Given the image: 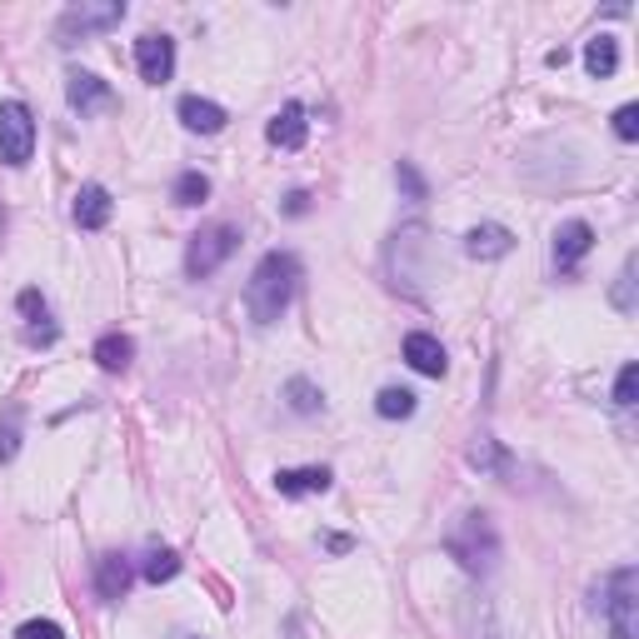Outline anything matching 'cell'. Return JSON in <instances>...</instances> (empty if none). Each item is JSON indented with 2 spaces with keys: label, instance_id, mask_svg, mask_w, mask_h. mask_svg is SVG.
<instances>
[{
  "label": "cell",
  "instance_id": "d4e9b609",
  "mask_svg": "<svg viewBox=\"0 0 639 639\" xmlns=\"http://www.w3.org/2000/svg\"><path fill=\"white\" fill-rule=\"evenodd\" d=\"M610 300H615V310H635V261H625V270H619L615 290H610Z\"/></svg>",
  "mask_w": 639,
  "mask_h": 639
},
{
  "label": "cell",
  "instance_id": "44dd1931",
  "mask_svg": "<svg viewBox=\"0 0 639 639\" xmlns=\"http://www.w3.org/2000/svg\"><path fill=\"white\" fill-rule=\"evenodd\" d=\"M141 575H145L150 584L176 580V575H180V555H176V550H150V559H145V569H141Z\"/></svg>",
  "mask_w": 639,
  "mask_h": 639
},
{
  "label": "cell",
  "instance_id": "4fadbf2b",
  "mask_svg": "<svg viewBox=\"0 0 639 639\" xmlns=\"http://www.w3.org/2000/svg\"><path fill=\"white\" fill-rule=\"evenodd\" d=\"M180 120H185V131L195 135H215V131H226V106H215V100H205V95H180Z\"/></svg>",
  "mask_w": 639,
  "mask_h": 639
},
{
  "label": "cell",
  "instance_id": "484cf974",
  "mask_svg": "<svg viewBox=\"0 0 639 639\" xmlns=\"http://www.w3.org/2000/svg\"><path fill=\"white\" fill-rule=\"evenodd\" d=\"M635 390H639V365L629 360V365L619 370V379H615V405H619V410H629V405H635Z\"/></svg>",
  "mask_w": 639,
  "mask_h": 639
},
{
  "label": "cell",
  "instance_id": "2e32d148",
  "mask_svg": "<svg viewBox=\"0 0 639 639\" xmlns=\"http://www.w3.org/2000/svg\"><path fill=\"white\" fill-rule=\"evenodd\" d=\"M509 250H515V236H509L505 226H474L470 236H465V255H470V261H505Z\"/></svg>",
  "mask_w": 639,
  "mask_h": 639
},
{
  "label": "cell",
  "instance_id": "83f0119b",
  "mask_svg": "<svg viewBox=\"0 0 639 639\" xmlns=\"http://www.w3.org/2000/svg\"><path fill=\"white\" fill-rule=\"evenodd\" d=\"M15 639H65V629H60L56 619H25V625L15 629Z\"/></svg>",
  "mask_w": 639,
  "mask_h": 639
},
{
  "label": "cell",
  "instance_id": "f546056e",
  "mask_svg": "<svg viewBox=\"0 0 639 639\" xmlns=\"http://www.w3.org/2000/svg\"><path fill=\"white\" fill-rule=\"evenodd\" d=\"M21 315L25 319H46V300H40V290H25L21 296Z\"/></svg>",
  "mask_w": 639,
  "mask_h": 639
},
{
  "label": "cell",
  "instance_id": "9a60e30c",
  "mask_svg": "<svg viewBox=\"0 0 639 639\" xmlns=\"http://www.w3.org/2000/svg\"><path fill=\"white\" fill-rule=\"evenodd\" d=\"M135 569L125 555H100L95 559V590H100V600H125V590H131Z\"/></svg>",
  "mask_w": 639,
  "mask_h": 639
},
{
  "label": "cell",
  "instance_id": "cb8c5ba5",
  "mask_svg": "<svg viewBox=\"0 0 639 639\" xmlns=\"http://www.w3.org/2000/svg\"><path fill=\"white\" fill-rule=\"evenodd\" d=\"M470 465H474V470H490V474H505L509 470V455L499 450L495 439H480V445L470 450Z\"/></svg>",
  "mask_w": 639,
  "mask_h": 639
},
{
  "label": "cell",
  "instance_id": "3957f363",
  "mask_svg": "<svg viewBox=\"0 0 639 639\" xmlns=\"http://www.w3.org/2000/svg\"><path fill=\"white\" fill-rule=\"evenodd\" d=\"M594 610H604L615 639H639V569L619 565L615 575L594 590Z\"/></svg>",
  "mask_w": 639,
  "mask_h": 639
},
{
  "label": "cell",
  "instance_id": "ffe728a7",
  "mask_svg": "<svg viewBox=\"0 0 639 639\" xmlns=\"http://www.w3.org/2000/svg\"><path fill=\"white\" fill-rule=\"evenodd\" d=\"M205 195H210V176H201V170H185L176 180V190H170L176 205H205Z\"/></svg>",
  "mask_w": 639,
  "mask_h": 639
},
{
  "label": "cell",
  "instance_id": "5bb4252c",
  "mask_svg": "<svg viewBox=\"0 0 639 639\" xmlns=\"http://www.w3.org/2000/svg\"><path fill=\"white\" fill-rule=\"evenodd\" d=\"M335 474L325 470V465H305V470H280L275 474V490H280L285 499H300V495H325L330 490Z\"/></svg>",
  "mask_w": 639,
  "mask_h": 639
},
{
  "label": "cell",
  "instance_id": "d6986e66",
  "mask_svg": "<svg viewBox=\"0 0 639 639\" xmlns=\"http://www.w3.org/2000/svg\"><path fill=\"white\" fill-rule=\"evenodd\" d=\"M414 390H405V385H385V390L375 395V414L379 420H410L414 414Z\"/></svg>",
  "mask_w": 639,
  "mask_h": 639
},
{
  "label": "cell",
  "instance_id": "6da1fadb",
  "mask_svg": "<svg viewBox=\"0 0 639 639\" xmlns=\"http://www.w3.org/2000/svg\"><path fill=\"white\" fill-rule=\"evenodd\" d=\"M296 285H300V261L290 250L261 255V265L250 270V285H245L250 319H255V325H275V319L290 310V300H296Z\"/></svg>",
  "mask_w": 639,
  "mask_h": 639
},
{
  "label": "cell",
  "instance_id": "277c9868",
  "mask_svg": "<svg viewBox=\"0 0 639 639\" xmlns=\"http://www.w3.org/2000/svg\"><path fill=\"white\" fill-rule=\"evenodd\" d=\"M236 245H240V230L236 226H205V230H195L190 236V245H185V275L190 280H205V275H215L220 265L236 255Z\"/></svg>",
  "mask_w": 639,
  "mask_h": 639
},
{
  "label": "cell",
  "instance_id": "ba28073f",
  "mask_svg": "<svg viewBox=\"0 0 639 639\" xmlns=\"http://www.w3.org/2000/svg\"><path fill=\"white\" fill-rule=\"evenodd\" d=\"M65 100H71V110H81V116H95V110H106L116 95H110V85L95 71H71L65 75Z\"/></svg>",
  "mask_w": 639,
  "mask_h": 639
},
{
  "label": "cell",
  "instance_id": "30bf717a",
  "mask_svg": "<svg viewBox=\"0 0 639 639\" xmlns=\"http://www.w3.org/2000/svg\"><path fill=\"white\" fill-rule=\"evenodd\" d=\"M405 360H410V370H420V375H430V379H439L445 370H450V355H445V345H439L435 335H425V330L405 335Z\"/></svg>",
  "mask_w": 639,
  "mask_h": 639
},
{
  "label": "cell",
  "instance_id": "7c38bea8",
  "mask_svg": "<svg viewBox=\"0 0 639 639\" xmlns=\"http://www.w3.org/2000/svg\"><path fill=\"white\" fill-rule=\"evenodd\" d=\"M590 250H594V230L584 226V220H565V226L555 230V265L559 270H575Z\"/></svg>",
  "mask_w": 639,
  "mask_h": 639
},
{
  "label": "cell",
  "instance_id": "1f68e13d",
  "mask_svg": "<svg viewBox=\"0 0 639 639\" xmlns=\"http://www.w3.org/2000/svg\"><path fill=\"white\" fill-rule=\"evenodd\" d=\"M180 639H195V635H180Z\"/></svg>",
  "mask_w": 639,
  "mask_h": 639
},
{
  "label": "cell",
  "instance_id": "7402d4cb",
  "mask_svg": "<svg viewBox=\"0 0 639 639\" xmlns=\"http://www.w3.org/2000/svg\"><path fill=\"white\" fill-rule=\"evenodd\" d=\"M21 455V405L5 410V425H0V465H11Z\"/></svg>",
  "mask_w": 639,
  "mask_h": 639
},
{
  "label": "cell",
  "instance_id": "603a6c76",
  "mask_svg": "<svg viewBox=\"0 0 639 639\" xmlns=\"http://www.w3.org/2000/svg\"><path fill=\"white\" fill-rule=\"evenodd\" d=\"M285 395H290V410H296V414H315L319 405H325V395H319L310 379H290V385H285Z\"/></svg>",
  "mask_w": 639,
  "mask_h": 639
},
{
  "label": "cell",
  "instance_id": "8992f818",
  "mask_svg": "<svg viewBox=\"0 0 639 639\" xmlns=\"http://www.w3.org/2000/svg\"><path fill=\"white\" fill-rule=\"evenodd\" d=\"M125 21V0H81V5H71V11L60 15L56 36L60 46H71L75 36H95V31H110V25Z\"/></svg>",
  "mask_w": 639,
  "mask_h": 639
},
{
  "label": "cell",
  "instance_id": "4dcf8cb0",
  "mask_svg": "<svg viewBox=\"0 0 639 639\" xmlns=\"http://www.w3.org/2000/svg\"><path fill=\"white\" fill-rule=\"evenodd\" d=\"M305 205H310V195H305V190H296V195L285 201V215H305Z\"/></svg>",
  "mask_w": 639,
  "mask_h": 639
},
{
  "label": "cell",
  "instance_id": "f1b7e54d",
  "mask_svg": "<svg viewBox=\"0 0 639 639\" xmlns=\"http://www.w3.org/2000/svg\"><path fill=\"white\" fill-rule=\"evenodd\" d=\"M615 135L619 141H639V106H619L615 110Z\"/></svg>",
  "mask_w": 639,
  "mask_h": 639
},
{
  "label": "cell",
  "instance_id": "e0dca14e",
  "mask_svg": "<svg viewBox=\"0 0 639 639\" xmlns=\"http://www.w3.org/2000/svg\"><path fill=\"white\" fill-rule=\"evenodd\" d=\"M584 71H590L594 81H604V75L619 71V40L610 36V31H600V36L584 46Z\"/></svg>",
  "mask_w": 639,
  "mask_h": 639
},
{
  "label": "cell",
  "instance_id": "52a82bcc",
  "mask_svg": "<svg viewBox=\"0 0 639 639\" xmlns=\"http://www.w3.org/2000/svg\"><path fill=\"white\" fill-rule=\"evenodd\" d=\"M135 65H141V81L166 85L176 75V40L170 36H141L135 40Z\"/></svg>",
  "mask_w": 639,
  "mask_h": 639
},
{
  "label": "cell",
  "instance_id": "4316f807",
  "mask_svg": "<svg viewBox=\"0 0 639 639\" xmlns=\"http://www.w3.org/2000/svg\"><path fill=\"white\" fill-rule=\"evenodd\" d=\"M395 180H400V185H405V195H410V201H425V195H430L425 176H420V170H414L410 160H400V170H395Z\"/></svg>",
  "mask_w": 639,
  "mask_h": 639
},
{
  "label": "cell",
  "instance_id": "8fae6325",
  "mask_svg": "<svg viewBox=\"0 0 639 639\" xmlns=\"http://www.w3.org/2000/svg\"><path fill=\"white\" fill-rule=\"evenodd\" d=\"M265 135H270V145H280V150H300L310 135V120H305V106L300 100H290V106L275 110V120L265 125Z\"/></svg>",
  "mask_w": 639,
  "mask_h": 639
},
{
  "label": "cell",
  "instance_id": "9c48e42d",
  "mask_svg": "<svg viewBox=\"0 0 639 639\" xmlns=\"http://www.w3.org/2000/svg\"><path fill=\"white\" fill-rule=\"evenodd\" d=\"M71 215H75V226H81V230H106L110 215H116V201H110L106 185H81V190H75Z\"/></svg>",
  "mask_w": 639,
  "mask_h": 639
},
{
  "label": "cell",
  "instance_id": "5b68a950",
  "mask_svg": "<svg viewBox=\"0 0 639 639\" xmlns=\"http://www.w3.org/2000/svg\"><path fill=\"white\" fill-rule=\"evenodd\" d=\"M36 155V116L25 100H0V160L5 166H31Z\"/></svg>",
  "mask_w": 639,
  "mask_h": 639
},
{
  "label": "cell",
  "instance_id": "ac0fdd59",
  "mask_svg": "<svg viewBox=\"0 0 639 639\" xmlns=\"http://www.w3.org/2000/svg\"><path fill=\"white\" fill-rule=\"evenodd\" d=\"M131 360H135V340H131V335L110 330V335H100V340H95V365H100V370H125Z\"/></svg>",
  "mask_w": 639,
  "mask_h": 639
},
{
  "label": "cell",
  "instance_id": "7a4b0ae2",
  "mask_svg": "<svg viewBox=\"0 0 639 639\" xmlns=\"http://www.w3.org/2000/svg\"><path fill=\"white\" fill-rule=\"evenodd\" d=\"M445 550H450V559H460V569H465V575H474V580L495 575L499 555H505V545H499V530H495V520H490L485 509H470V515H465V520L450 530Z\"/></svg>",
  "mask_w": 639,
  "mask_h": 639
}]
</instances>
